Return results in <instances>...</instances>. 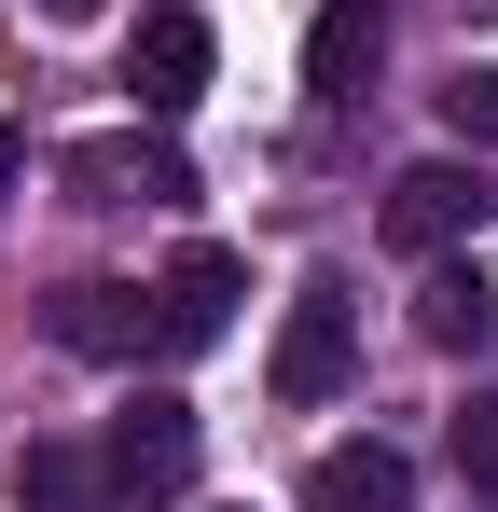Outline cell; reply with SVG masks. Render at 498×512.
Segmentation results:
<instances>
[{
	"instance_id": "obj_1",
	"label": "cell",
	"mask_w": 498,
	"mask_h": 512,
	"mask_svg": "<svg viewBox=\"0 0 498 512\" xmlns=\"http://www.w3.org/2000/svg\"><path fill=\"white\" fill-rule=\"evenodd\" d=\"M346 374H360V291H346V277H305V291H291V319H277L263 388H277V402H332Z\"/></svg>"
},
{
	"instance_id": "obj_2",
	"label": "cell",
	"mask_w": 498,
	"mask_h": 512,
	"mask_svg": "<svg viewBox=\"0 0 498 512\" xmlns=\"http://www.w3.org/2000/svg\"><path fill=\"white\" fill-rule=\"evenodd\" d=\"M498 222V167L485 153H429V167H402L388 180V250H457V236H485Z\"/></svg>"
},
{
	"instance_id": "obj_3",
	"label": "cell",
	"mask_w": 498,
	"mask_h": 512,
	"mask_svg": "<svg viewBox=\"0 0 498 512\" xmlns=\"http://www.w3.org/2000/svg\"><path fill=\"white\" fill-rule=\"evenodd\" d=\"M97 471H111V499H180L194 485V402L180 388H139L111 416V443H97Z\"/></svg>"
},
{
	"instance_id": "obj_4",
	"label": "cell",
	"mask_w": 498,
	"mask_h": 512,
	"mask_svg": "<svg viewBox=\"0 0 498 512\" xmlns=\"http://www.w3.org/2000/svg\"><path fill=\"white\" fill-rule=\"evenodd\" d=\"M125 84H139V111H153V125H180V111L208 97V14L153 0V14H139V42H125Z\"/></svg>"
},
{
	"instance_id": "obj_5",
	"label": "cell",
	"mask_w": 498,
	"mask_h": 512,
	"mask_svg": "<svg viewBox=\"0 0 498 512\" xmlns=\"http://www.w3.org/2000/svg\"><path fill=\"white\" fill-rule=\"evenodd\" d=\"M388 70V0H319V28H305V97L346 111V97H374Z\"/></svg>"
},
{
	"instance_id": "obj_6",
	"label": "cell",
	"mask_w": 498,
	"mask_h": 512,
	"mask_svg": "<svg viewBox=\"0 0 498 512\" xmlns=\"http://www.w3.org/2000/svg\"><path fill=\"white\" fill-rule=\"evenodd\" d=\"M236 291H249V263L222 250V236H194V250L153 277V319H166V346H222V333H236Z\"/></svg>"
},
{
	"instance_id": "obj_7",
	"label": "cell",
	"mask_w": 498,
	"mask_h": 512,
	"mask_svg": "<svg viewBox=\"0 0 498 512\" xmlns=\"http://www.w3.org/2000/svg\"><path fill=\"white\" fill-rule=\"evenodd\" d=\"M70 194H83V208H180L194 167H180L166 139H83V153H70Z\"/></svg>"
},
{
	"instance_id": "obj_8",
	"label": "cell",
	"mask_w": 498,
	"mask_h": 512,
	"mask_svg": "<svg viewBox=\"0 0 498 512\" xmlns=\"http://www.w3.org/2000/svg\"><path fill=\"white\" fill-rule=\"evenodd\" d=\"M56 346L139 360V346H166V319H153V291H125V277H70V291H56Z\"/></svg>"
},
{
	"instance_id": "obj_9",
	"label": "cell",
	"mask_w": 498,
	"mask_h": 512,
	"mask_svg": "<svg viewBox=\"0 0 498 512\" xmlns=\"http://www.w3.org/2000/svg\"><path fill=\"white\" fill-rule=\"evenodd\" d=\"M305 512H415L402 443H319L305 457Z\"/></svg>"
},
{
	"instance_id": "obj_10",
	"label": "cell",
	"mask_w": 498,
	"mask_h": 512,
	"mask_svg": "<svg viewBox=\"0 0 498 512\" xmlns=\"http://www.w3.org/2000/svg\"><path fill=\"white\" fill-rule=\"evenodd\" d=\"M415 333L443 346V360H485V333H498V291L471 277V263H429V291H415Z\"/></svg>"
},
{
	"instance_id": "obj_11",
	"label": "cell",
	"mask_w": 498,
	"mask_h": 512,
	"mask_svg": "<svg viewBox=\"0 0 498 512\" xmlns=\"http://www.w3.org/2000/svg\"><path fill=\"white\" fill-rule=\"evenodd\" d=\"M14 499H28V512H97L111 471H97L83 443H28V457H14Z\"/></svg>"
},
{
	"instance_id": "obj_12",
	"label": "cell",
	"mask_w": 498,
	"mask_h": 512,
	"mask_svg": "<svg viewBox=\"0 0 498 512\" xmlns=\"http://www.w3.org/2000/svg\"><path fill=\"white\" fill-rule=\"evenodd\" d=\"M443 443H457V471H471V485H485V499H498V388H471Z\"/></svg>"
},
{
	"instance_id": "obj_13",
	"label": "cell",
	"mask_w": 498,
	"mask_h": 512,
	"mask_svg": "<svg viewBox=\"0 0 498 512\" xmlns=\"http://www.w3.org/2000/svg\"><path fill=\"white\" fill-rule=\"evenodd\" d=\"M443 125H457L471 153H498V70H457V84H443Z\"/></svg>"
},
{
	"instance_id": "obj_14",
	"label": "cell",
	"mask_w": 498,
	"mask_h": 512,
	"mask_svg": "<svg viewBox=\"0 0 498 512\" xmlns=\"http://www.w3.org/2000/svg\"><path fill=\"white\" fill-rule=\"evenodd\" d=\"M14 167H28V139H14V125H0V194H14Z\"/></svg>"
},
{
	"instance_id": "obj_15",
	"label": "cell",
	"mask_w": 498,
	"mask_h": 512,
	"mask_svg": "<svg viewBox=\"0 0 498 512\" xmlns=\"http://www.w3.org/2000/svg\"><path fill=\"white\" fill-rule=\"evenodd\" d=\"M42 14H56V28H83V14H111V0H42Z\"/></svg>"
}]
</instances>
